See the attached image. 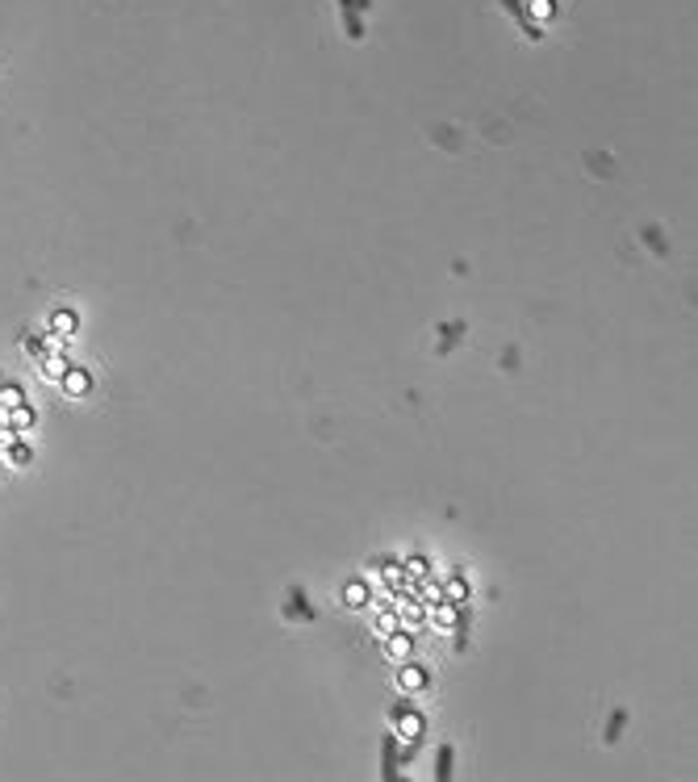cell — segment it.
<instances>
[{"label":"cell","mask_w":698,"mask_h":782,"mask_svg":"<svg viewBox=\"0 0 698 782\" xmlns=\"http://www.w3.org/2000/svg\"><path fill=\"white\" fill-rule=\"evenodd\" d=\"M397 774H402V770H397V736H385V740H380V778L393 782Z\"/></svg>","instance_id":"obj_1"},{"label":"cell","mask_w":698,"mask_h":782,"mask_svg":"<svg viewBox=\"0 0 698 782\" xmlns=\"http://www.w3.org/2000/svg\"><path fill=\"white\" fill-rule=\"evenodd\" d=\"M502 8H506V13H511L514 21H518V25H523V34H527V38H531V42H535V38H544V34H540V25H535V21H531V17H527V8H523V4H518V0H502Z\"/></svg>","instance_id":"obj_2"},{"label":"cell","mask_w":698,"mask_h":782,"mask_svg":"<svg viewBox=\"0 0 698 782\" xmlns=\"http://www.w3.org/2000/svg\"><path fill=\"white\" fill-rule=\"evenodd\" d=\"M289 598H293V606H284V611H293V615H297V619H306V623H310V619H318V611L310 606V598H306V590H301V586H293V590H289Z\"/></svg>","instance_id":"obj_3"},{"label":"cell","mask_w":698,"mask_h":782,"mask_svg":"<svg viewBox=\"0 0 698 782\" xmlns=\"http://www.w3.org/2000/svg\"><path fill=\"white\" fill-rule=\"evenodd\" d=\"M339 8H343V25H347V38H364V25H360V13H356V4H351V0H339Z\"/></svg>","instance_id":"obj_4"},{"label":"cell","mask_w":698,"mask_h":782,"mask_svg":"<svg viewBox=\"0 0 698 782\" xmlns=\"http://www.w3.org/2000/svg\"><path fill=\"white\" fill-rule=\"evenodd\" d=\"M435 778L452 782V744H439V757H435Z\"/></svg>","instance_id":"obj_5"},{"label":"cell","mask_w":698,"mask_h":782,"mask_svg":"<svg viewBox=\"0 0 698 782\" xmlns=\"http://www.w3.org/2000/svg\"><path fill=\"white\" fill-rule=\"evenodd\" d=\"M623 724H627V715H623V707H615V711H610V720H606V732H603L606 744H615V740H619Z\"/></svg>","instance_id":"obj_6"},{"label":"cell","mask_w":698,"mask_h":782,"mask_svg":"<svg viewBox=\"0 0 698 782\" xmlns=\"http://www.w3.org/2000/svg\"><path fill=\"white\" fill-rule=\"evenodd\" d=\"M468 644V611H460V619H456V648H465Z\"/></svg>","instance_id":"obj_7"},{"label":"cell","mask_w":698,"mask_h":782,"mask_svg":"<svg viewBox=\"0 0 698 782\" xmlns=\"http://www.w3.org/2000/svg\"><path fill=\"white\" fill-rule=\"evenodd\" d=\"M67 389H71V393H84V389H88V381H84L80 372H71V376H67Z\"/></svg>","instance_id":"obj_8"},{"label":"cell","mask_w":698,"mask_h":782,"mask_svg":"<svg viewBox=\"0 0 698 782\" xmlns=\"http://www.w3.org/2000/svg\"><path fill=\"white\" fill-rule=\"evenodd\" d=\"M13 460H17V464H25V460H30V448H25V444H17V448H13Z\"/></svg>","instance_id":"obj_9"},{"label":"cell","mask_w":698,"mask_h":782,"mask_svg":"<svg viewBox=\"0 0 698 782\" xmlns=\"http://www.w3.org/2000/svg\"><path fill=\"white\" fill-rule=\"evenodd\" d=\"M351 4H356V8H368V4H373V0H351Z\"/></svg>","instance_id":"obj_10"}]
</instances>
